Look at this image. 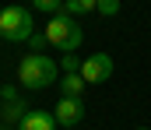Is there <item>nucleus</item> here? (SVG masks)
Instances as JSON below:
<instances>
[{
  "label": "nucleus",
  "instance_id": "f257e3e1",
  "mask_svg": "<svg viewBox=\"0 0 151 130\" xmlns=\"http://www.w3.org/2000/svg\"><path fill=\"white\" fill-rule=\"evenodd\" d=\"M18 81L28 88V91H42V88H49L53 81H60V67H56L53 56L32 53V56H25L18 63Z\"/></svg>",
  "mask_w": 151,
  "mask_h": 130
},
{
  "label": "nucleus",
  "instance_id": "f03ea898",
  "mask_svg": "<svg viewBox=\"0 0 151 130\" xmlns=\"http://www.w3.org/2000/svg\"><path fill=\"white\" fill-rule=\"evenodd\" d=\"M46 39L49 46H56L60 53H77V46L84 42V28L77 25L74 14H67V11H60V14H49V21H46Z\"/></svg>",
  "mask_w": 151,
  "mask_h": 130
},
{
  "label": "nucleus",
  "instance_id": "7ed1b4c3",
  "mask_svg": "<svg viewBox=\"0 0 151 130\" xmlns=\"http://www.w3.org/2000/svg\"><path fill=\"white\" fill-rule=\"evenodd\" d=\"M35 32V18L28 7L21 4H7L0 11V39L4 42H28V35Z\"/></svg>",
  "mask_w": 151,
  "mask_h": 130
},
{
  "label": "nucleus",
  "instance_id": "20e7f679",
  "mask_svg": "<svg viewBox=\"0 0 151 130\" xmlns=\"http://www.w3.org/2000/svg\"><path fill=\"white\" fill-rule=\"evenodd\" d=\"M113 56L109 53H91V56H84V63H81V78H84V85H102V81H109L113 78Z\"/></svg>",
  "mask_w": 151,
  "mask_h": 130
},
{
  "label": "nucleus",
  "instance_id": "39448f33",
  "mask_svg": "<svg viewBox=\"0 0 151 130\" xmlns=\"http://www.w3.org/2000/svg\"><path fill=\"white\" fill-rule=\"evenodd\" d=\"M81 120H84V98L63 95V98L56 102V123H60V127H77Z\"/></svg>",
  "mask_w": 151,
  "mask_h": 130
},
{
  "label": "nucleus",
  "instance_id": "423d86ee",
  "mask_svg": "<svg viewBox=\"0 0 151 130\" xmlns=\"http://www.w3.org/2000/svg\"><path fill=\"white\" fill-rule=\"evenodd\" d=\"M18 130H56V116L46 109H28L25 120L18 123Z\"/></svg>",
  "mask_w": 151,
  "mask_h": 130
},
{
  "label": "nucleus",
  "instance_id": "0eeeda50",
  "mask_svg": "<svg viewBox=\"0 0 151 130\" xmlns=\"http://www.w3.org/2000/svg\"><path fill=\"white\" fill-rule=\"evenodd\" d=\"M25 113H28V106H25L21 98H14V102H4V106H0V120H4L7 127H18V123L25 120Z\"/></svg>",
  "mask_w": 151,
  "mask_h": 130
},
{
  "label": "nucleus",
  "instance_id": "6e6552de",
  "mask_svg": "<svg viewBox=\"0 0 151 130\" xmlns=\"http://www.w3.org/2000/svg\"><path fill=\"white\" fill-rule=\"evenodd\" d=\"M60 91L63 95H70V98H84V78L81 74H60Z\"/></svg>",
  "mask_w": 151,
  "mask_h": 130
},
{
  "label": "nucleus",
  "instance_id": "1a4fd4ad",
  "mask_svg": "<svg viewBox=\"0 0 151 130\" xmlns=\"http://www.w3.org/2000/svg\"><path fill=\"white\" fill-rule=\"evenodd\" d=\"M63 11L67 14H91L95 11V0H63Z\"/></svg>",
  "mask_w": 151,
  "mask_h": 130
},
{
  "label": "nucleus",
  "instance_id": "9d476101",
  "mask_svg": "<svg viewBox=\"0 0 151 130\" xmlns=\"http://www.w3.org/2000/svg\"><path fill=\"white\" fill-rule=\"evenodd\" d=\"M32 11H42V14H60V11H63V0H32Z\"/></svg>",
  "mask_w": 151,
  "mask_h": 130
},
{
  "label": "nucleus",
  "instance_id": "9b49d317",
  "mask_svg": "<svg viewBox=\"0 0 151 130\" xmlns=\"http://www.w3.org/2000/svg\"><path fill=\"white\" fill-rule=\"evenodd\" d=\"M95 11L102 18H116L119 14V0H95Z\"/></svg>",
  "mask_w": 151,
  "mask_h": 130
},
{
  "label": "nucleus",
  "instance_id": "f8f14e48",
  "mask_svg": "<svg viewBox=\"0 0 151 130\" xmlns=\"http://www.w3.org/2000/svg\"><path fill=\"white\" fill-rule=\"evenodd\" d=\"M60 70H63V74H81V60H77L74 53L60 56Z\"/></svg>",
  "mask_w": 151,
  "mask_h": 130
},
{
  "label": "nucleus",
  "instance_id": "ddd939ff",
  "mask_svg": "<svg viewBox=\"0 0 151 130\" xmlns=\"http://www.w3.org/2000/svg\"><path fill=\"white\" fill-rule=\"evenodd\" d=\"M28 46H32L35 53H42V49L49 46V39H46V32H32V35H28Z\"/></svg>",
  "mask_w": 151,
  "mask_h": 130
},
{
  "label": "nucleus",
  "instance_id": "4468645a",
  "mask_svg": "<svg viewBox=\"0 0 151 130\" xmlns=\"http://www.w3.org/2000/svg\"><path fill=\"white\" fill-rule=\"evenodd\" d=\"M0 98H4V102H14V98H18V88L4 85V88H0Z\"/></svg>",
  "mask_w": 151,
  "mask_h": 130
},
{
  "label": "nucleus",
  "instance_id": "2eb2a0df",
  "mask_svg": "<svg viewBox=\"0 0 151 130\" xmlns=\"http://www.w3.org/2000/svg\"><path fill=\"white\" fill-rule=\"evenodd\" d=\"M63 130H77V127H63Z\"/></svg>",
  "mask_w": 151,
  "mask_h": 130
},
{
  "label": "nucleus",
  "instance_id": "dca6fc26",
  "mask_svg": "<svg viewBox=\"0 0 151 130\" xmlns=\"http://www.w3.org/2000/svg\"><path fill=\"white\" fill-rule=\"evenodd\" d=\"M0 130H4V120H0Z\"/></svg>",
  "mask_w": 151,
  "mask_h": 130
},
{
  "label": "nucleus",
  "instance_id": "f3484780",
  "mask_svg": "<svg viewBox=\"0 0 151 130\" xmlns=\"http://www.w3.org/2000/svg\"><path fill=\"white\" fill-rule=\"evenodd\" d=\"M137 130H148V127H137Z\"/></svg>",
  "mask_w": 151,
  "mask_h": 130
}]
</instances>
